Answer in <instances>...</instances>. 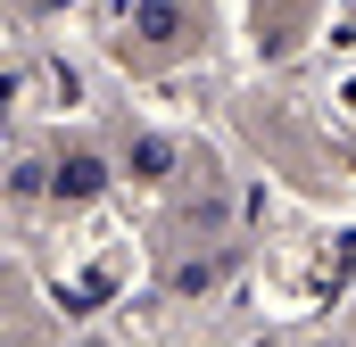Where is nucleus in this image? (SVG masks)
<instances>
[{"instance_id":"nucleus-1","label":"nucleus","mask_w":356,"mask_h":347,"mask_svg":"<svg viewBox=\"0 0 356 347\" xmlns=\"http://www.w3.org/2000/svg\"><path fill=\"white\" fill-rule=\"evenodd\" d=\"M99 182H108V174H99V158H83V149H75V158L58 166V198H91Z\"/></svg>"}]
</instances>
